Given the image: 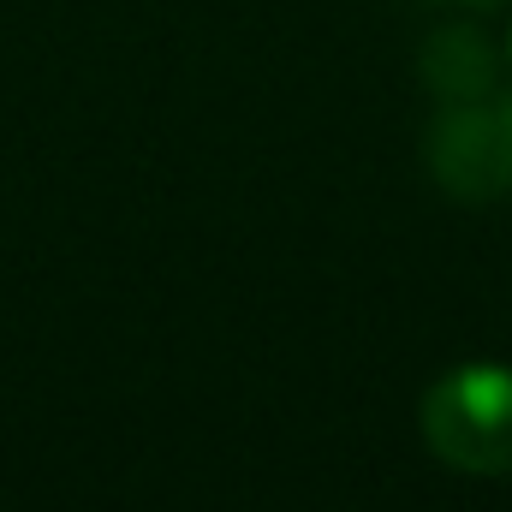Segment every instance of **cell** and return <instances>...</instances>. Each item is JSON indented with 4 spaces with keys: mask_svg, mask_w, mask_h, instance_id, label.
I'll use <instances>...</instances> for the list:
<instances>
[{
    "mask_svg": "<svg viewBox=\"0 0 512 512\" xmlns=\"http://www.w3.org/2000/svg\"><path fill=\"white\" fill-rule=\"evenodd\" d=\"M423 441L441 465L465 477H512V370L459 364L417 405Z\"/></svg>",
    "mask_w": 512,
    "mask_h": 512,
    "instance_id": "1",
    "label": "cell"
},
{
    "mask_svg": "<svg viewBox=\"0 0 512 512\" xmlns=\"http://www.w3.org/2000/svg\"><path fill=\"white\" fill-rule=\"evenodd\" d=\"M459 6H477V12H489V6H507V0H459Z\"/></svg>",
    "mask_w": 512,
    "mask_h": 512,
    "instance_id": "4",
    "label": "cell"
},
{
    "mask_svg": "<svg viewBox=\"0 0 512 512\" xmlns=\"http://www.w3.org/2000/svg\"><path fill=\"white\" fill-rule=\"evenodd\" d=\"M429 173L453 203L512 197V96L489 90L471 102H441L429 126Z\"/></svg>",
    "mask_w": 512,
    "mask_h": 512,
    "instance_id": "2",
    "label": "cell"
},
{
    "mask_svg": "<svg viewBox=\"0 0 512 512\" xmlns=\"http://www.w3.org/2000/svg\"><path fill=\"white\" fill-rule=\"evenodd\" d=\"M495 78H501V54H495V42H489L477 24H441V30L423 42V84H429L441 102L489 96Z\"/></svg>",
    "mask_w": 512,
    "mask_h": 512,
    "instance_id": "3",
    "label": "cell"
}]
</instances>
